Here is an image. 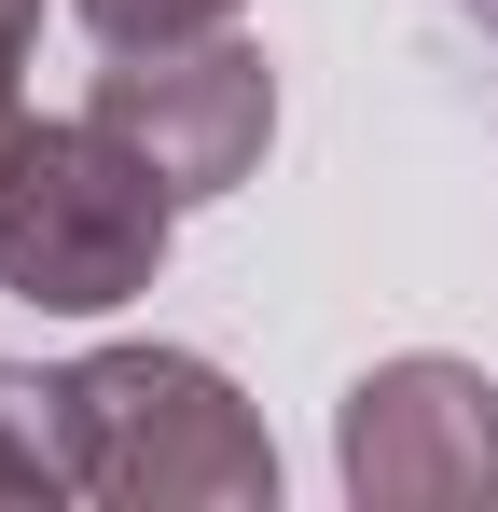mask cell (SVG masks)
Masks as SVG:
<instances>
[{
	"label": "cell",
	"mask_w": 498,
	"mask_h": 512,
	"mask_svg": "<svg viewBox=\"0 0 498 512\" xmlns=\"http://www.w3.org/2000/svg\"><path fill=\"white\" fill-rule=\"evenodd\" d=\"M471 14H485V28H498V0H471Z\"/></svg>",
	"instance_id": "obj_8"
},
{
	"label": "cell",
	"mask_w": 498,
	"mask_h": 512,
	"mask_svg": "<svg viewBox=\"0 0 498 512\" xmlns=\"http://www.w3.org/2000/svg\"><path fill=\"white\" fill-rule=\"evenodd\" d=\"M166 222H180V194L97 111H56L42 125V111L0 97V291L56 305V319H97V305L153 291Z\"/></svg>",
	"instance_id": "obj_2"
},
{
	"label": "cell",
	"mask_w": 498,
	"mask_h": 512,
	"mask_svg": "<svg viewBox=\"0 0 498 512\" xmlns=\"http://www.w3.org/2000/svg\"><path fill=\"white\" fill-rule=\"evenodd\" d=\"M332 471H346L360 512H485L498 499V388L443 346L374 360L332 416Z\"/></svg>",
	"instance_id": "obj_3"
},
{
	"label": "cell",
	"mask_w": 498,
	"mask_h": 512,
	"mask_svg": "<svg viewBox=\"0 0 498 512\" xmlns=\"http://www.w3.org/2000/svg\"><path fill=\"white\" fill-rule=\"evenodd\" d=\"M70 14L111 42V56H166V42H222L249 0H70Z\"/></svg>",
	"instance_id": "obj_6"
},
{
	"label": "cell",
	"mask_w": 498,
	"mask_h": 512,
	"mask_svg": "<svg viewBox=\"0 0 498 512\" xmlns=\"http://www.w3.org/2000/svg\"><path fill=\"white\" fill-rule=\"evenodd\" d=\"M56 388H70L83 499H125V512H263L277 499V443H263V416L236 402L222 360H194V346H97Z\"/></svg>",
	"instance_id": "obj_1"
},
{
	"label": "cell",
	"mask_w": 498,
	"mask_h": 512,
	"mask_svg": "<svg viewBox=\"0 0 498 512\" xmlns=\"http://www.w3.org/2000/svg\"><path fill=\"white\" fill-rule=\"evenodd\" d=\"M139 167L180 194V208H208V194H236L263 167V139H277V70H263V42H166V56H111L97 97H83Z\"/></svg>",
	"instance_id": "obj_4"
},
{
	"label": "cell",
	"mask_w": 498,
	"mask_h": 512,
	"mask_svg": "<svg viewBox=\"0 0 498 512\" xmlns=\"http://www.w3.org/2000/svg\"><path fill=\"white\" fill-rule=\"evenodd\" d=\"M0 499H83L70 388H56V374H0Z\"/></svg>",
	"instance_id": "obj_5"
},
{
	"label": "cell",
	"mask_w": 498,
	"mask_h": 512,
	"mask_svg": "<svg viewBox=\"0 0 498 512\" xmlns=\"http://www.w3.org/2000/svg\"><path fill=\"white\" fill-rule=\"evenodd\" d=\"M28 42H42V0H0V97H14V70H28Z\"/></svg>",
	"instance_id": "obj_7"
}]
</instances>
